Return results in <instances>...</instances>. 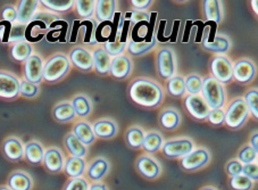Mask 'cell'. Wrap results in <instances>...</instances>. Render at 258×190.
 I'll return each instance as SVG.
<instances>
[{
	"label": "cell",
	"instance_id": "cell-45",
	"mask_svg": "<svg viewBox=\"0 0 258 190\" xmlns=\"http://www.w3.org/2000/svg\"><path fill=\"white\" fill-rule=\"evenodd\" d=\"M126 42H121V41H108L106 42L104 49L109 56H119L122 55V52L125 50Z\"/></svg>",
	"mask_w": 258,
	"mask_h": 190
},
{
	"label": "cell",
	"instance_id": "cell-26",
	"mask_svg": "<svg viewBox=\"0 0 258 190\" xmlns=\"http://www.w3.org/2000/svg\"><path fill=\"white\" fill-rule=\"evenodd\" d=\"M93 134L100 139H110L117 134V128L112 121L99 120L93 124Z\"/></svg>",
	"mask_w": 258,
	"mask_h": 190
},
{
	"label": "cell",
	"instance_id": "cell-40",
	"mask_svg": "<svg viewBox=\"0 0 258 190\" xmlns=\"http://www.w3.org/2000/svg\"><path fill=\"white\" fill-rule=\"evenodd\" d=\"M75 6H77V12L80 17L82 19H89L93 15L96 7V2L92 0H79L75 2Z\"/></svg>",
	"mask_w": 258,
	"mask_h": 190
},
{
	"label": "cell",
	"instance_id": "cell-28",
	"mask_svg": "<svg viewBox=\"0 0 258 190\" xmlns=\"http://www.w3.org/2000/svg\"><path fill=\"white\" fill-rule=\"evenodd\" d=\"M75 115L77 114L74 112L72 103H70V101H63V103L57 104L52 109V116L57 122L60 123L72 121Z\"/></svg>",
	"mask_w": 258,
	"mask_h": 190
},
{
	"label": "cell",
	"instance_id": "cell-42",
	"mask_svg": "<svg viewBox=\"0 0 258 190\" xmlns=\"http://www.w3.org/2000/svg\"><path fill=\"white\" fill-rule=\"evenodd\" d=\"M244 103H246L248 110L252 113L256 118L258 117V92L256 89L249 90L244 96Z\"/></svg>",
	"mask_w": 258,
	"mask_h": 190
},
{
	"label": "cell",
	"instance_id": "cell-30",
	"mask_svg": "<svg viewBox=\"0 0 258 190\" xmlns=\"http://www.w3.org/2000/svg\"><path fill=\"white\" fill-rule=\"evenodd\" d=\"M204 12L208 21L214 22L216 24L222 21V8L220 2H215V0L204 2Z\"/></svg>",
	"mask_w": 258,
	"mask_h": 190
},
{
	"label": "cell",
	"instance_id": "cell-29",
	"mask_svg": "<svg viewBox=\"0 0 258 190\" xmlns=\"http://www.w3.org/2000/svg\"><path fill=\"white\" fill-rule=\"evenodd\" d=\"M11 55L16 61H25L32 55V46L25 40L15 42L11 48Z\"/></svg>",
	"mask_w": 258,
	"mask_h": 190
},
{
	"label": "cell",
	"instance_id": "cell-56",
	"mask_svg": "<svg viewBox=\"0 0 258 190\" xmlns=\"http://www.w3.org/2000/svg\"><path fill=\"white\" fill-rule=\"evenodd\" d=\"M257 2L255 0V2H251V6H253V11H255V13L257 14V12H258V8H257Z\"/></svg>",
	"mask_w": 258,
	"mask_h": 190
},
{
	"label": "cell",
	"instance_id": "cell-25",
	"mask_svg": "<svg viewBox=\"0 0 258 190\" xmlns=\"http://www.w3.org/2000/svg\"><path fill=\"white\" fill-rule=\"evenodd\" d=\"M96 15L98 21L109 22L112 21L116 10V2L114 0H100L96 2Z\"/></svg>",
	"mask_w": 258,
	"mask_h": 190
},
{
	"label": "cell",
	"instance_id": "cell-13",
	"mask_svg": "<svg viewBox=\"0 0 258 190\" xmlns=\"http://www.w3.org/2000/svg\"><path fill=\"white\" fill-rule=\"evenodd\" d=\"M157 71L159 77L163 79H171L174 75L175 61L174 54L168 48L159 50L157 55Z\"/></svg>",
	"mask_w": 258,
	"mask_h": 190
},
{
	"label": "cell",
	"instance_id": "cell-4",
	"mask_svg": "<svg viewBox=\"0 0 258 190\" xmlns=\"http://www.w3.org/2000/svg\"><path fill=\"white\" fill-rule=\"evenodd\" d=\"M249 110L243 99H235L228 107L225 113V124L231 129H239L241 128L248 117Z\"/></svg>",
	"mask_w": 258,
	"mask_h": 190
},
{
	"label": "cell",
	"instance_id": "cell-27",
	"mask_svg": "<svg viewBox=\"0 0 258 190\" xmlns=\"http://www.w3.org/2000/svg\"><path fill=\"white\" fill-rule=\"evenodd\" d=\"M72 134L81 141L84 146H89L95 143L96 136L93 134L92 128L87 122H79L73 126Z\"/></svg>",
	"mask_w": 258,
	"mask_h": 190
},
{
	"label": "cell",
	"instance_id": "cell-15",
	"mask_svg": "<svg viewBox=\"0 0 258 190\" xmlns=\"http://www.w3.org/2000/svg\"><path fill=\"white\" fill-rule=\"evenodd\" d=\"M70 63L81 71H91L93 68L92 54L81 47L73 48L69 55Z\"/></svg>",
	"mask_w": 258,
	"mask_h": 190
},
{
	"label": "cell",
	"instance_id": "cell-11",
	"mask_svg": "<svg viewBox=\"0 0 258 190\" xmlns=\"http://www.w3.org/2000/svg\"><path fill=\"white\" fill-rule=\"evenodd\" d=\"M136 169L141 176L147 180L157 179L162 173V167L159 163L148 155H141L136 161Z\"/></svg>",
	"mask_w": 258,
	"mask_h": 190
},
{
	"label": "cell",
	"instance_id": "cell-49",
	"mask_svg": "<svg viewBox=\"0 0 258 190\" xmlns=\"http://www.w3.org/2000/svg\"><path fill=\"white\" fill-rule=\"evenodd\" d=\"M242 164L240 163L238 160H232L230 161L228 164L225 165V172L230 178L235 175H240L242 174Z\"/></svg>",
	"mask_w": 258,
	"mask_h": 190
},
{
	"label": "cell",
	"instance_id": "cell-3",
	"mask_svg": "<svg viewBox=\"0 0 258 190\" xmlns=\"http://www.w3.org/2000/svg\"><path fill=\"white\" fill-rule=\"evenodd\" d=\"M203 98L211 109L222 108L225 103L224 88L213 77H208L203 81Z\"/></svg>",
	"mask_w": 258,
	"mask_h": 190
},
{
	"label": "cell",
	"instance_id": "cell-9",
	"mask_svg": "<svg viewBox=\"0 0 258 190\" xmlns=\"http://www.w3.org/2000/svg\"><path fill=\"white\" fill-rule=\"evenodd\" d=\"M20 85L14 74L0 71V98L15 99L20 95Z\"/></svg>",
	"mask_w": 258,
	"mask_h": 190
},
{
	"label": "cell",
	"instance_id": "cell-36",
	"mask_svg": "<svg viewBox=\"0 0 258 190\" xmlns=\"http://www.w3.org/2000/svg\"><path fill=\"white\" fill-rule=\"evenodd\" d=\"M203 46L206 50L213 52H226L230 48V42L226 38L223 37H215L214 40L203 42Z\"/></svg>",
	"mask_w": 258,
	"mask_h": 190
},
{
	"label": "cell",
	"instance_id": "cell-33",
	"mask_svg": "<svg viewBox=\"0 0 258 190\" xmlns=\"http://www.w3.org/2000/svg\"><path fill=\"white\" fill-rule=\"evenodd\" d=\"M144 138H145V134H144V131L140 129V128L133 126V128H130V129L126 131L125 140H126L127 145L133 149H139L142 147Z\"/></svg>",
	"mask_w": 258,
	"mask_h": 190
},
{
	"label": "cell",
	"instance_id": "cell-12",
	"mask_svg": "<svg viewBox=\"0 0 258 190\" xmlns=\"http://www.w3.org/2000/svg\"><path fill=\"white\" fill-rule=\"evenodd\" d=\"M43 61L39 55H31L24 61V77L25 81L33 85H39L42 81Z\"/></svg>",
	"mask_w": 258,
	"mask_h": 190
},
{
	"label": "cell",
	"instance_id": "cell-21",
	"mask_svg": "<svg viewBox=\"0 0 258 190\" xmlns=\"http://www.w3.org/2000/svg\"><path fill=\"white\" fill-rule=\"evenodd\" d=\"M43 155L44 148L38 141H30L24 146V158L29 164L33 166L42 164Z\"/></svg>",
	"mask_w": 258,
	"mask_h": 190
},
{
	"label": "cell",
	"instance_id": "cell-5",
	"mask_svg": "<svg viewBox=\"0 0 258 190\" xmlns=\"http://www.w3.org/2000/svg\"><path fill=\"white\" fill-rule=\"evenodd\" d=\"M194 150L192 141L188 138H181L166 141L162 147L163 155L167 158H183Z\"/></svg>",
	"mask_w": 258,
	"mask_h": 190
},
{
	"label": "cell",
	"instance_id": "cell-39",
	"mask_svg": "<svg viewBox=\"0 0 258 190\" xmlns=\"http://www.w3.org/2000/svg\"><path fill=\"white\" fill-rule=\"evenodd\" d=\"M229 184L232 190H252L255 187V182L242 174L230 178Z\"/></svg>",
	"mask_w": 258,
	"mask_h": 190
},
{
	"label": "cell",
	"instance_id": "cell-34",
	"mask_svg": "<svg viewBox=\"0 0 258 190\" xmlns=\"http://www.w3.org/2000/svg\"><path fill=\"white\" fill-rule=\"evenodd\" d=\"M72 106L74 108V112L80 117H86L91 113V105L90 101L86 96H77L72 100Z\"/></svg>",
	"mask_w": 258,
	"mask_h": 190
},
{
	"label": "cell",
	"instance_id": "cell-8",
	"mask_svg": "<svg viewBox=\"0 0 258 190\" xmlns=\"http://www.w3.org/2000/svg\"><path fill=\"white\" fill-rule=\"evenodd\" d=\"M65 156L63 152L57 147H49L44 150L42 164L49 173L57 174L64 170Z\"/></svg>",
	"mask_w": 258,
	"mask_h": 190
},
{
	"label": "cell",
	"instance_id": "cell-57",
	"mask_svg": "<svg viewBox=\"0 0 258 190\" xmlns=\"http://www.w3.org/2000/svg\"><path fill=\"white\" fill-rule=\"evenodd\" d=\"M200 190H217V189L214 188V187H204V188H202Z\"/></svg>",
	"mask_w": 258,
	"mask_h": 190
},
{
	"label": "cell",
	"instance_id": "cell-19",
	"mask_svg": "<svg viewBox=\"0 0 258 190\" xmlns=\"http://www.w3.org/2000/svg\"><path fill=\"white\" fill-rule=\"evenodd\" d=\"M39 5V2L35 0H22L19 4V7L16 8L17 11V20L19 24L28 25L33 21V17L35 15V11H37Z\"/></svg>",
	"mask_w": 258,
	"mask_h": 190
},
{
	"label": "cell",
	"instance_id": "cell-2",
	"mask_svg": "<svg viewBox=\"0 0 258 190\" xmlns=\"http://www.w3.org/2000/svg\"><path fill=\"white\" fill-rule=\"evenodd\" d=\"M71 63L69 57L64 54H56L43 64L42 80L54 83L61 80L70 72Z\"/></svg>",
	"mask_w": 258,
	"mask_h": 190
},
{
	"label": "cell",
	"instance_id": "cell-54",
	"mask_svg": "<svg viewBox=\"0 0 258 190\" xmlns=\"http://www.w3.org/2000/svg\"><path fill=\"white\" fill-rule=\"evenodd\" d=\"M89 190H108V188L102 182H92L89 185Z\"/></svg>",
	"mask_w": 258,
	"mask_h": 190
},
{
	"label": "cell",
	"instance_id": "cell-43",
	"mask_svg": "<svg viewBox=\"0 0 258 190\" xmlns=\"http://www.w3.org/2000/svg\"><path fill=\"white\" fill-rule=\"evenodd\" d=\"M238 161L244 164H250V163H256L257 161V153L253 150L250 146H246L238 154Z\"/></svg>",
	"mask_w": 258,
	"mask_h": 190
},
{
	"label": "cell",
	"instance_id": "cell-37",
	"mask_svg": "<svg viewBox=\"0 0 258 190\" xmlns=\"http://www.w3.org/2000/svg\"><path fill=\"white\" fill-rule=\"evenodd\" d=\"M43 7L51 12H68L73 7L74 3L72 0H42L40 2Z\"/></svg>",
	"mask_w": 258,
	"mask_h": 190
},
{
	"label": "cell",
	"instance_id": "cell-46",
	"mask_svg": "<svg viewBox=\"0 0 258 190\" xmlns=\"http://www.w3.org/2000/svg\"><path fill=\"white\" fill-rule=\"evenodd\" d=\"M39 88L37 85L30 83L28 81H21L20 85V95H22L25 98H34L38 95Z\"/></svg>",
	"mask_w": 258,
	"mask_h": 190
},
{
	"label": "cell",
	"instance_id": "cell-31",
	"mask_svg": "<svg viewBox=\"0 0 258 190\" xmlns=\"http://www.w3.org/2000/svg\"><path fill=\"white\" fill-rule=\"evenodd\" d=\"M180 115L174 109H166L161 114L159 123L165 130H174L180 124Z\"/></svg>",
	"mask_w": 258,
	"mask_h": 190
},
{
	"label": "cell",
	"instance_id": "cell-24",
	"mask_svg": "<svg viewBox=\"0 0 258 190\" xmlns=\"http://www.w3.org/2000/svg\"><path fill=\"white\" fill-rule=\"evenodd\" d=\"M92 60H93V68L101 75H106L109 73L110 69V56L106 52L104 48H98L92 54Z\"/></svg>",
	"mask_w": 258,
	"mask_h": 190
},
{
	"label": "cell",
	"instance_id": "cell-50",
	"mask_svg": "<svg viewBox=\"0 0 258 190\" xmlns=\"http://www.w3.org/2000/svg\"><path fill=\"white\" fill-rule=\"evenodd\" d=\"M2 19L4 20V22H8V23H14L17 20V11L14 6L8 5L5 6L2 10Z\"/></svg>",
	"mask_w": 258,
	"mask_h": 190
},
{
	"label": "cell",
	"instance_id": "cell-44",
	"mask_svg": "<svg viewBox=\"0 0 258 190\" xmlns=\"http://www.w3.org/2000/svg\"><path fill=\"white\" fill-rule=\"evenodd\" d=\"M89 183L88 179L83 178H75V179H70L68 182L65 183L63 190H89Z\"/></svg>",
	"mask_w": 258,
	"mask_h": 190
},
{
	"label": "cell",
	"instance_id": "cell-32",
	"mask_svg": "<svg viewBox=\"0 0 258 190\" xmlns=\"http://www.w3.org/2000/svg\"><path fill=\"white\" fill-rule=\"evenodd\" d=\"M163 145V138L162 136L157 134V132H149L148 135L145 136L144 143H142V147L148 153H157L159 149L162 148Z\"/></svg>",
	"mask_w": 258,
	"mask_h": 190
},
{
	"label": "cell",
	"instance_id": "cell-58",
	"mask_svg": "<svg viewBox=\"0 0 258 190\" xmlns=\"http://www.w3.org/2000/svg\"><path fill=\"white\" fill-rule=\"evenodd\" d=\"M0 190H11L7 185H0Z\"/></svg>",
	"mask_w": 258,
	"mask_h": 190
},
{
	"label": "cell",
	"instance_id": "cell-17",
	"mask_svg": "<svg viewBox=\"0 0 258 190\" xmlns=\"http://www.w3.org/2000/svg\"><path fill=\"white\" fill-rule=\"evenodd\" d=\"M109 163L104 157H98L95 161L90 163L87 167L86 173L88 179L92 182H100V181L108 174L109 172Z\"/></svg>",
	"mask_w": 258,
	"mask_h": 190
},
{
	"label": "cell",
	"instance_id": "cell-20",
	"mask_svg": "<svg viewBox=\"0 0 258 190\" xmlns=\"http://www.w3.org/2000/svg\"><path fill=\"white\" fill-rule=\"evenodd\" d=\"M131 60L125 55H119L114 57L110 61L109 73L113 75L115 79H125L128 77L131 72Z\"/></svg>",
	"mask_w": 258,
	"mask_h": 190
},
{
	"label": "cell",
	"instance_id": "cell-1",
	"mask_svg": "<svg viewBox=\"0 0 258 190\" xmlns=\"http://www.w3.org/2000/svg\"><path fill=\"white\" fill-rule=\"evenodd\" d=\"M128 94L136 104L144 107H156L163 100V90L157 83L146 79H138L128 88Z\"/></svg>",
	"mask_w": 258,
	"mask_h": 190
},
{
	"label": "cell",
	"instance_id": "cell-41",
	"mask_svg": "<svg viewBox=\"0 0 258 190\" xmlns=\"http://www.w3.org/2000/svg\"><path fill=\"white\" fill-rule=\"evenodd\" d=\"M185 82V91H188L190 95H199L202 92V88H203V80L202 78L197 74H192L189 75L186 78Z\"/></svg>",
	"mask_w": 258,
	"mask_h": 190
},
{
	"label": "cell",
	"instance_id": "cell-14",
	"mask_svg": "<svg viewBox=\"0 0 258 190\" xmlns=\"http://www.w3.org/2000/svg\"><path fill=\"white\" fill-rule=\"evenodd\" d=\"M2 150L6 160L11 162H20L24 158V146L22 141L15 137L4 140Z\"/></svg>",
	"mask_w": 258,
	"mask_h": 190
},
{
	"label": "cell",
	"instance_id": "cell-55",
	"mask_svg": "<svg viewBox=\"0 0 258 190\" xmlns=\"http://www.w3.org/2000/svg\"><path fill=\"white\" fill-rule=\"evenodd\" d=\"M250 144H251L250 147H251L253 150H255L256 153H258V134H257V132H255V134H253V136L251 137Z\"/></svg>",
	"mask_w": 258,
	"mask_h": 190
},
{
	"label": "cell",
	"instance_id": "cell-7",
	"mask_svg": "<svg viewBox=\"0 0 258 190\" xmlns=\"http://www.w3.org/2000/svg\"><path fill=\"white\" fill-rule=\"evenodd\" d=\"M211 71L216 81L229 83L233 79V65L225 56H216L211 61Z\"/></svg>",
	"mask_w": 258,
	"mask_h": 190
},
{
	"label": "cell",
	"instance_id": "cell-47",
	"mask_svg": "<svg viewBox=\"0 0 258 190\" xmlns=\"http://www.w3.org/2000/svg\"><path fill=\"white\" fill-rule=\"evenodd\" d=\"M208 121H210L212 124L214 125H222L225 120V113L222 108H216V109H211L210 114H208Z\"/></svg>",
	"mask_w": 258,
	"mask_h": 190
},
{
	"label": "cell",
	"instance_id": "cell-10",
	"mask_svg": "<svg viewBox=\"0 0 258 190\" xmlns=\"http://www.w3.org/2000/svg\"><path fill=\"white\" fill-rule=\"evenodd\" d=\"M184 105L190 115L198 121L206 120L211 112V108L200 95H189L185 97Z\"/></svg>",
	"mask_w": 258,
	"mask_h": 190
},
{
	"label": "cell",
	"instance_id": "cell-22",
	"mask_svg": "<svg viewBox=\"0 0 258 190\" xmlns=\"http://www.w3.org/2000/svg\"><path fill=\"white\" fill-rule=\"evenodd\" d=\"M86 170H87V164H86V161H84V158L70 156L69 158H66L65 160L63 171L70 179L81 178V176H83V174L86 173Z\"/></svg>",
	"mask_w": 258,
	"mask_h": 190
},
{
	"label": "cell",
	"instance_id": "cell-18",
	"mask_svg": "<svg viewBox=\"0 0 258 190\" xmlns=\"http://www.w3.org/2000/svg\"><path fill=\"white\" fill-rule=\"evenodd\" d=\"M256 74L255 65L249 60H239L233 66V78L239 83H249L253 80Z\"/></svg>",
	"mask_w": 258,
	"mask_h": 190
},
{
	"label": "cell",
	"instance_id": "cell-51",
	"mask_svg": "<svg viewBox=\"0 0 258 190\" xmlns=\"http://www.w3.org/2000/svg\"><path fill=\"white\" fill-rule=\"evenodd\" d=\"M242 175L247 176L253 182H257L258 180V166L256 163H250V164H244L242 166Z\"/></svg>",
	"mask_w": 258,
	"mask_h": 190
},
{
	"label": "cell",
	"instance_id": "cell-16",
	"mask_svg": "<svg viewBox=\"0 0 258 190\" xmlns=\"http://www.w3.org/2000/svg\"><path fill=\"white\" fill-rule=\"evenodd\" d=\"M6 185L11 190H32L33 179L28 172L14 171L8 175Z\"/></svg>",
	"mask_w": 258,
	"mask_h": 190
},
{
	"label": "cell",
	"instance_id": "cell-38",
	"mask_svg": "<svg viewBox=\"0 0 258 190\" xmlns=\"http://www.w3.org/2000/svg\"><path fill=\"white\" fill-rule=\"evenodd\" d=\"M167 90L173 97H182L185 94V82L184 79L177 75L173 77L167 82Z\"/></svg>",
	"mask_w": 258,
	"mask_h": 190
},
{
	"label": "cell",
	"instance_id": "cell-6",
	"mask_svg": "<svg viewBox=\"0 0 258 190\" xmlns=\"http://www.w3.org/2000/svg\"><path fill=\"white\" fill-rule=\"evenodd\" d=\"M211 161V155L205 148L194 149L188 155L181 158V167L186 172L202 170Z\"/></svg>",
	"mask_w": 258,
	"mask_h": 190
},
{
	"label": "cell",
	"instance_id": "cell-35",
	"mask_svg": "<svg viewBox=\"0 0 258 190\" xmlns=\"http://www.w3.org/2000/svg\"><path fill=\"white\" fill-rule=\"evenodd\" d=\"M151 39H153V40L150 41H131L127 45L128 52H130L132 56H141L146 54V52H148L151 48L155 46V43H156V38L153 37Z\"/></svg>",
	"mask_w": 258,
	"mask_h": 190
},
{
	"label": "cell",
	"instance_id": "cell-23",
	"mask_svg": "<svg viewBox=\"0 0 258 190\" xmlns=\"http://www.w3.org/2000/svg\"><path fill=\"white\" fill-rule=\"evenodd\" d=\"M64 146L71 156L79 158H84L87 156V146H84L73 134L66 135L64 139Z\"/></svg>",
	"mask_w": 258,
	"mask_h": 190
},
{
	"label": "cell",
	"instance_id": "cell-52",
	"mask_svg": "<svg viewBox=\"0 0 258 190\" xmlns=\"http://www.w3.org/2000/svg\"><path fill=\"white\" fill-rule=\"evenodd\" d=\"M128 16H130V21L135 24L141 23V22L142 23H147L149 21V15L144 11H133L128 14Z\"/></svg>",
	"mask_w": 258,
	"mask_h": 190
},
{
	"label": "cell",
	"instance_id": "cell-53",
	"mask_svg": "<svg viewBox=\"0 0 258 190\" xmlns=\"http://www.w3.org/2000/svg\"><path fill=\"white\" fill-rule=\"evenodd\" d=\"M132 6L136 8V11L147 10L151 5V0H132Z\"/></svg>",
	"mask_w": 258,
	"mask_h": 190
},
{
	"label": "cell",
	"instance_id": "cell-48",
	"mask_svg": "<svg viewBox=\"0 0 258 190\" xmlns=\"http://www.w3.org/2000/svg\"><path fill=\"white\" fill-rule=\"evenodd\" d=\"M25 29L26 25H22V24H16L14 26H12V31L10 34V41H23V39H25Z\"/></svg>",
	"mask_w": 258,
	"mask_h": 190
}]
</instances>
